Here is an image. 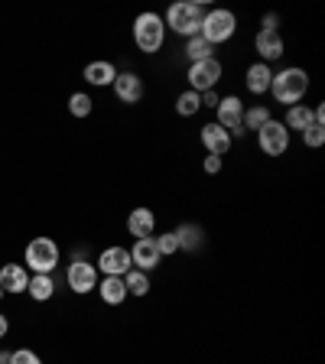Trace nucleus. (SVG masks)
<instances>
[{
	"label": "nucleus",
	"instance_id": "f257e3e1",
	"mask_svg": "<svg viewBox=\"0 0 325 364\" xmlns=\"http://www.w3.org/2000/svg\"><path fill=\"white\" fill-rule=\"evenodd\" d=\"M306 91H309V75H306L303 68H283L277 75L270 78V95L280 105H299L306 98Z\"/></svg>",
	"mask_w": 325,
	"mask_h": 364
},
{
	"label": "nucleus",
	"instance_id": "f03ea898",
	"mask_svg": "<svg viewBox=\"0 0 325 364\" xmlns=\"http://www.w3.org/2000/svg\"><path fill=\"white\" fill-rule=\"evenodd\" d=\"M202 7L198 4H192V0H176L173 7L166 10V16H163V23H166V30L179 33V36L192 39L202 33Z\"/></svg>",
	"mask_w": 325,
	"mask_h": 364
},
{
	"label": "nucleus",
	"instance_id": "7ed1b4c3",
	"mask_svg": "<svg viewBox=\"0 0 325 364\" xmlns=\"http://www.w3.org/2000/svg\"><path fill=\"white\" fill-rule=\"evenodd\" d=\"M163 39H166V23H163V16L153 14V10H146V14H140L134 20V43L140 53L153 55L163 49Z\"/></svg>",
	"mask_w": 325,
	"mask_h": 364
},
{
	"label": "nucleus",
	"instance_id": "20e7f679",
	"mask_svg": "<svg viewBox=\"0 0 325 364\" xmlns=\"http://www.w3.org/2000/svg\"><path fill=\"white\" fill-rule=\"evenodd\" d=\"M238 33V16L231 14V10H208V14L202 16V33L198 36L205 39V43H212V46H218V43H228V39Z\"/></svg>",
	"mask_w": 325,
	"mask_h": 364
},
{
	"label": "nucleus",
	"instance_id": "39448f33",
	"mask_svg": "<svg viewBox=\"0 0 325 364\" xmlns=\"http://www.w3.org/2000/svg\"><path fill=\"white\" fill-rule=\"evenodd\" d=\"M23 260L36 273H53L55 267H59V244H55L53 237H33V241L26 244Z\"/></svg>",
	"mask_w": 325,
	"mask_h": 364
},
{
	"label": "nucleus",
	"instance_id": "423d86ee",
	"mask_svg": "<svg viewBox=\"0 0 325 364\" xmlns=\"http://www.w3.org/2000/svg\"><path fill=\"white\" fill-rule=\"evenodd\" d=\"M215 117H218V127H225L228 134H231V140L235 136H244L247 130L241 127V117H244V105H241V98L238 95H228V98H221L218 101V107H215Z\"/></svg>",
	"mask_w": 325,
	"mask_h": 364
},
{
	"label": "nucleus",
	"instance_id": "0eeeda50",
	"mask_svg": "<svg viewBox=\"0 0 325 364\" xmlns=\"http://www.w3.org/2000/svg\"><path fill=\"white\" fill-rule=\"evenodd\" d=\"M221 82V62L218 59H205L189 65V91H215V85Z\"/></svg>",
	"mask_w": 325,
	"mask_h": 364
},
{
	"label": "nucleus",
	"instance_id": "6e6552de",
	"mask_svg": "<svg viewBox=\"0 0 325 364\" xmlns=\"http://www.w3.org/2000/svg\"><path fill=\"white\" fill-rule=\"evenodd\" d=\"M257 144L267 156H283L289 150V130L283 127L280 121H267L264 127L257 130Z\"/></svg>",
	"mask_w": 325,
	"mask_h": 364
},
{
	"label": "nucleus",
	"instance_id": "1a4fd4ad",
	"mask_svg": "<svg viewBox=\"0 0 325 364\" xmlns=\"http://www.w3.org/2000/svg\"><path fill=\"white\" fill-rule=\"evenodd\" d=\"M98 267L105 277H127L134 270V260H130L127 247H105L98 257Z\"/></svg>",
	"mask_w": 325,
	"mask_h": 364
},
{
	"label": "nucleus",
	"instance_id": "9d476101",
	"mask_svg": "<svg viewBox=\"0 0 325 364\" xmlns=\"http://www.w3.org/2000/svg\"><path fill=\"white\" fill-rule=\"evenodd\" d=\"M65 280H68V287H72V293L85 296L98 287V270H95V264H88V260H75V264L68 267Z\"/></svg>",
	"mask_w": 325,
	"mask_h": 364
},
{
	"label": "nucleus",
	"instance_id": "9b49d317",
	"mask_svg": "<svg viewBox=\"0 0 325 364\" xmlns=\"http://www.w3.org/2000/svg\"><path fill=\"white\" fill-rule=\"evenodd\" d=\"M111 88H114V95H117L121 105H137V101L144 98V78L134 75V72H117Z\"/></svg>",
	"mask_w": 325,
	"mask_h": 364
},
{
	"label": "nucleus",
	"instance_id": "f8f14e48",
	"mask_svg": "<svg viewBox=\"0 0 325 364\" xmlns=\"http://www.w3.org/2000/svg\"><path fill=\"white\" fill-rule=\"evenodd\" d=\"M130 260H134L137 270L150 273V270H156V267H159L163 254H159V247H156V241H153V237H140V241L130 247Z\"/></svg>",
	"mask_w": 325,
	"mask_h": 364
},
{
	"label": "nucleus",
	"instance_id": "ddd939ff",
	"mask_svg": "<svg viewBox=\"0 0 325 364\" xmlns=\"http://www.w3.org/2000/svg\"><path fill=\"white\" fill-rule=\"evenodd\" d=\"M231 134H228L225 127H218V124H205L202 127V146L208 150V156H225L228 150H231Z\"/></svg>",
	"mask_w": 325,
	"mask_h": 364
},
{
	"label": "nucleus",
	"instance_id": "4468645a",
	"mask_svg": "<svg viewBox=\"0 0 325 364\" xmlns=\"http://www.w3.org/2000/svg\"><path fill=\"white\" fill-rule=\"evenodd\" d=\"M127 231L140 241V237H153V231H156V215L150 212V208H134V212L127 215Z\"/></svg>",
	"mask_w": 325,
	"mask_h": 364
},
{
	"label": "nucleus",
	"instance_id": "2eb2a0df",
	"mask_svg": "<svg viewBox=\"0 0 325 364\" xmlns=\"http://www.w3.org/2000/svg\"><path fill=\"white\" fill-rule=\"evenodd\" d=\"M270 78H273V72L267 62H254V65L244 72V85H247L250 95H267V91H270Z\"/></svg>",
	"mask_w": 325,
	"mask_h": 364
},
{
	"label": "nucleus",
	"instance_id": "dca6fc26",
	"mask_svg": "<svg viewBox=\"0 0 325 364\" xmlns=\"http://www.w3.org/2000/svg\"><path fill=\"white\" fill-rule=\"evenodd\" d=\"M0 287H4V293H23L30 287V277L20 264H4L0 267Z\"/></svg>",
	"mask_w": 325,
	"mask_h": 364
},
{
	"label": "nucleus",
	"instance_id": "f3484780",
	"mask_svg": "<svg viewBox=\"0 0 325 364\" xmlns=\"http://www.w3.org/2000/svg\"><path fill=\"white\" fill-rule=\"evenodd\" d=\"M173 231H176V237H179V250H198L205 244V228L196 225V221H182Z\"/></svg>",
	"mask_w": 325,
	"mask_h": 364
},
{
	"label": "nucleus",
	"instance_id": "a211bd4d",
	"mask_svg": "<svg viewBox=\"0 0 325 364\" xmlns=\"http://www.w3.org/2000/svg\"><path fill=\"white\" fill-rule=\"evenodd\" d=\"M254 46H257V53L264 55V62H273V59H280L283 55V36L280 33H273V30H260L257 39H254Z\"/></svg>",
	"mask_w": 325,
	"mask_h": 364
},
{
	"label": "nucleus",
	"instance_id": "6ab92c4d",
	"mask_svg": "<svg viewBox=\"0 0 325 364\" xmlns=\"http://www.w3.org/2000/svg\"><path fill=\"white\" fill-rule=\"evenodd\" d=\"M98 293L107 306H121L127 299V287H124V277H105L98 283Z\"/></svg>",
	"mask_w": 325,
	"mask_h": 364
},
{
	"label": "nucleus",
	"instance_id": "aec40b11",
	"mask_svg": "<svg viewBox=\"0 0 325 364\" xmlns=\"http://www.w3.org/2000/svg\"><path fill=\"white\" fill-rule=\"evenodd\" d=\"M114 78H117V68H114L111 62H88V65H85V82L88 85L105 88V85H111Z\"/></svg>",
	"mask_w": 325,
	"mask_h": 364
},
{
	"label": "nucleus",
	"instance_id": "412c9836",
	"mask_svg": "<svg viewBox=\"0 0 325 364\" xmlns=\"http://www.w3.org/2000/svg\"><path fill=\"white\" fill-rule=\"evenodd\" d=\"M312 124H316V117H312V107H306V105L287 107V121H283V127H287V130H299V134H303V130L312 127Z\"/></svg>",
	"mask_w": 325,
	"mask_h": 364
},
{
	"label": "nucleus",
	"instance_id": "4be33fe9",
	"mask_svg": "<svg viewBox=\"0 0 325 364\" xmlns=\"http://www.w3.org/2000/svg\"><path fill=\"white\" fill-rule=\"evenodd\" d=\"M26 293H30L36 303H46V299H53V293H55L53 273H36V277L30 280V287H26Z\"/></svg>",
	"mask_w": 325,
	"mask_h": 364
},
{
	"label": "nucleus",
	"instance_id": "5701e85b",
	"mask_svg": "<svg viewBox=\"0 0 325 364\" xmlns=\"http://www.w3.org/2000/svg\"><path fill=\"white\" fill-rule=\"evenodd\" d=\"M267 121H273V117H270V107H267V105L244 107V117H241V127L244 130H260Z\"/></svg>",
	"mask_w": 325,
	"mask_h": 364
},
{
	"label": "nucleus",
	"instance_id": "b1692460",
	"mask_svg": "<svg viewBox=\"0 0 325 364\" xmlns=\"http://www.w3.org/2000/svg\"><path fill=\"white\" fill-rule=\"evenodd\" d=\"M198 111H202V95L198 91H182L176 98V114L179 117H196Z\"/></svg>",
	"mask_w": 325,
	"mask_h": 364
},
{
	"label": "nucleus",
	"instance_id": "393cba45",
	"mask_svg": "<svg viewBox=\"0 0 325 364\" xmlns=\"http://www.w3.org/2000/svg\"><path fill=\"white\" fill-rule=\"evenodd\" d=\"M124 287H127V296H146L150 293V273L130 270L127 277H124Z\"/></svg>",
	"mask_w": 325,
	"mask_h": 364
},
{
	"label": "nucleus",
	"instance_id": "a878e982",
	"mask_svg": "<svg viewBox=\"0 0 325 364\" xmlns=\"http://www.w3.org/2000/svg\"><path fill=\"white\" fill-rule=\"evenodd\" d=\"M215 46L212 43H205L202 36H192V39H186V55H189L192 62H205V59H215Z\"/></svg>",
	"mask_w": 325,
	"mask_h": 364
},
{
	"label": "nucleus",
	"instance_id": "bb28decb",
	"mask_svg": "<svg viewBox=\"0 0 325 364\" xmlns=\"http://www.w3.org/2000/svg\"><path fill=\"white\" fill-rule=\"evenodd\" d=\"M91 107H95V101H91V95H85V91H75V95L68 98V114H72V117H88Z\"/></svg>",
	"mask_w": 325,
	"mask_h": 364
},
{
	"label": "nucleus",
	"instance_id": "cd10ccee",
	"mask_svg": "<svg viewBox=\"0 0 325 364\" xmlns=\"http://www.w3.org/2000/svg\"><path fill=\"white\" fill-rule=\"evenodd\" d=\"M153 241H156V247H159V254H163V257H169V254H176V250H179V237H176V231H166V235L153 237Z\"/></svg>",
	"mask_w": 325,
	"mask_h": 364
},
{
	"label": "nucleus",
	"instance_id": "c85d7f7f",
	"mask_svg": "<svg viewBox=\"0 0 325 364\" xmlns=\"http://www.w3.org/2000/svg\"><path fill=\"white\" fill-rule=\"evenodd\" d=\"M303 144L312 146V150H316V146H322V144H325V127H319V124L306 127V130H303Z\"/></svg>",
	"mask_w": 325,
	"mask_h": 364
},
{
	"label": "nucleus",
	"instance_id": "c756f323",
	"mask_svg": "<svg viewBox=\"0 0 325 364\" xmlns=\"http://www.w3.org/2000/svg\"><path fill=\"white\" fill-rule=\"evenodd\" d=\"M10 364H43V361H39L36 351L20 348V351H10Z\"/></svg>",
	"mask_w": 325,
	"mask_h": 364
},
{
	"label": "nucleus",
	"instance_id": "7c9ffc66",
	"mask_svg": "<svg viewBox=\"0 0 325 364\" xmlns=\"http://www.w3.org/2000/svg\"><path fill=\"white\" fill-rule=\"evenodd\" d=\"M221 166H225V163H221V156H205V163H202V169H205L208 176H218Z\"/></svg>",
	"mask_w": 325,
	"mask_h": 364
},
{
	"label": "nucleus",
	"instance_id": "2f4dec72",
	"mask_svg": "<svg viewBox=\"0 0 325 364\" xmlns=\"http://www.w3.org/2000/svg\"><path fill=\"white\" fill-rule=\"evenodd\" d=\"M260 30L280 33V14H267V16H264V23H260Z\"/></svg>",
	"mask_w": 325,
	"mask_h": 364
},
{
	"label": "nucleus",
	"instance_id": "473e14b6",
	"mask_svg": "<svg viewBox=\"0 0 325 364\" xmlns=\"http://www.w3.org/2000/svg\"><path fill=\"white\" fill-rule=\"evenodd\" d=\"M218 91H202V107H218Z\"/></svg>",
	"mask_w": 325,
	"mask_h": 364
},
{
	"label": "nucleus",
	"instance_id": "72a5a7b5",
	"mask_svg": "<svg viewBox=\"0 0 325 364\" xmlns=\"http://www.w3.org/2000/svg\"><path fill=\"white\" fill-rule=\"evenodd\" d=\"M7 328H10V322H7V316H4V312H0V338H4V335H7Z\"/></svg>",
	"mask_w": 325,
	"mask_h": 364
},
{
	"label": "nucleus",
	"instance_id": "f704fd0d",
	"mask_svg": "<svg viewBox=\"0 0 325 364\" xmlns=\"http://www.w3.org/2000/svg\"><path fill=\"white\" fill-rule=\"evenodd\" d=\"M0 364H10V351H0Z\"/></svg>",
	"mask_w": 325,
	"mask_h": 364
},
{
	"label": "nucleus",
	"instance_id": "c9c22d12",
	"mask_svg": "<svg viewBox=\"0 0 325 364\" xmlns=\"http://www.w3.org/2000/svg\"><path fill=\"white\" fill-rule=\"evenodd\" d=\"M4 296H7V293H4V287H0V299H4Z\"/></svg>",
	"mask_w": 325,
	"mask_h": 364
}]
</instances>
